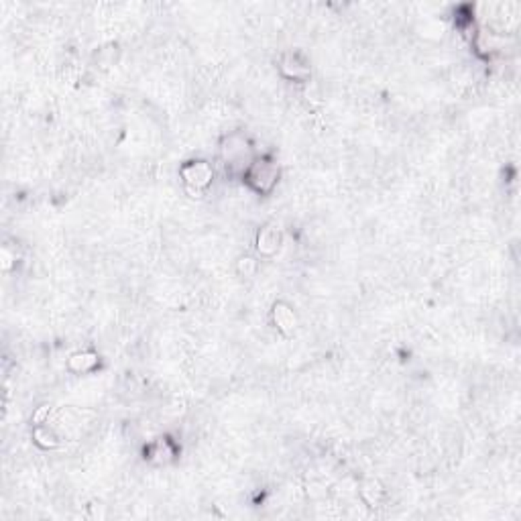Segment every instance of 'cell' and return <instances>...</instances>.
<instances>
[{"mask_svg": "<svg viewBox=\"0 0 521 521\" xmlns=\"http://www.w3.org/2000/svg\"><path fill=\"white\" fill-rule=\"evenodd\" d=\"M257 245H259L260 253L265 255H273L279 245H281V232L277 231L275 226H267V229H260L259 238H257Z\"/></svg>", "mask_w": 521, "mask_h": 521, "instance_id": "3957f363", "label": "cell"}, {"mask_svg": "<svg viewBox=\"0 0 521 521\" xmlns=\"http://www.w3.org/2000/svg\"><path fill=\"white\" fill-rule=\"evenodd\" d=\"M181 175L188 183V188H196L198 192L206 188L210 181H212V169L206 161H192L188 163L183 169H181Z\"/></svg>", "mask_w": 521, "mask_h": 521, "instance_id": "7a4b0ae2", "label": "cell"}, {"mask_svg": "<svg viewBox=\"0 0 521 521\" xmlns=\"http://www.w3.org/2000/svg\"><path fill=\"white\" fill-rule=\"evenodd\" d=\"M247 179L259 192H269L277 181V167L269 161H257L247 169Z\"/></svg>", "mask_w": 521, "mask_h": 521, "instance_id": "6da1fadb", "label": "cell"}, {"mask_svg": "<svg viewBox=\"0 0 521 521\" xmlns=\"http://www.w3.org/2000/svg\"><path fill=\"white\" fill-rule=\"evenodd\" d=\"M273 316H275V324H277V328H279L281 332L290 334V332L295 330V314H293V310H290L288 306L277 304V306L273 308Z\"/></svg>", "mask_w": 521, "mask_h": 521, "instance_id": "277c9868", "label": "cell"}]
</instances>
